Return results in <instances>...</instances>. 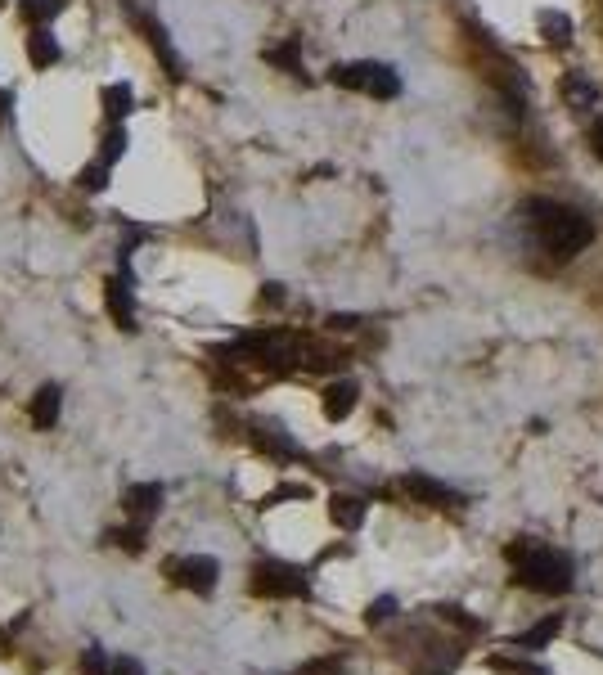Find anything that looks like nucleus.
I'll return each instance as SVG.
<instances>
[{
	"instance_id": "15",
	"label": "nucleus",
	"mask_w": 603,
	"mask_h": 675,
	"mask_svg": "<svg viewBox=\"0 0 603 675\" xmlns=\"http://www.w3.org/2000/svg\"><path fill=\"white\" fill-rule=\"evenodd\" d=\"M63 9V0H18V14L27 18V23H45V18H54Z\"/></svg>"
},
{
	"instance_id": "4",
	"label": "nucleus",
	"mask_w": 603,
	"mask_h": 675,
	"mask_svg": "<svg viewBox=\"0 0 603 675\" xmlns=\"http://www.w3.org/2000/svg\"><path fill=\"white\" fill-rule=\"evenodd\" d=\"M252 594H266V599H302L306 576L297 572V567L266 558V563L252 567Z\"/></svg>"
},
{
	"instance_id": "1",
	"label": "nucleus",
	"mask_w": 603,
	"mask_h": 675,
	"mask_svg": "<svg viewBox=\"0 0 603 675\" xmlns=\"http://www.w3.org/2000/svg\"><path fill=\"white\" fill-rule=\"evenodd\" d=\"M522 216H527L536 243L549 252V257H558V261L585 252V248H590V239H594L590 216H581L576 207L554 203V198H531V203L522 207Z\"/></svg>"
},
{
	"instance_id": "21",
	"label": "nucleus",
	"mask_w": 603,
	"mask_h": 675,
	"mask_svg": "<svg viewBox=\"0 0 603 675\" xmlns=\"http://www.w3.org/2000/svg\"><path fill=\"white\" fill-rule=\"evenodd\" d=\"M266 59L279 63V68H288V72H302V63H297V50H293V45H284V50H270Z\"/></svg>"
},
{
	"instance_id": "19",
	"label": "nucleus",
	"mask_w": 603,
	"mask_h": 675,
	"mask_svg": "<svg viewBox=\"0 0 603 675\" xmlns=\"http://www.w3.org/2000/svg\"><path fill=\"white\" fill-rule=\"evenodd\" d=\"M108 113H113V117H122L126 113V108H131V86H108Z\"/></svg>"
},
{
	"instance_id": "2",
	"label": "nucleus",
	"mask_w": 603,
	"mask_h": 675,
	"mask_svg": "<svg viewBox=\"0 0 603 675\" xmlns=\"http://www.w3.org/2000/svg\"><path fill=\"white\" fill-rule=\"evenodd\" d=\"M509 563L518 567L513 581L527 585V590H540V594H567L572 590V558L558 554V549H545V545H509Z\"/></svg>"
},
{
	"instance_id": "14",
	"label": "nucleus",
	"mask_w": 603,
	"mask_h": 675,
	"mask_svg": "<svg viewBox=\"0 0 603 675\" xmlns=\"http://www.w3.org/2000/svg\"><path fill=\"white\" fill-rule=\"evenodd\" d=\"M108 311L122 329H135V306H131V293H126L122 279H108Z\"/></svg>"
},
{
	"instance_id": "3",
	"label": "nucleus",
	"mask_w": 603,
	"mask_h": 675,
	"mask_svg": "<svg viewBox=\"0 0 603 675\" xmlns=\"http://www.w3.org/2000/svg\"><path fill=\"white\" fill-rule=\"evenodd\" d=\"M329 81L342 90H365V95H374V99L401 95V77H396L387 63H338V68L329 72Z\"/></svg>"
},
{
	"instance_id": "11",
	"label": "nucleus",
	"mask_w": 603,
	"mask_h": 675,
	"mask_svg": "<svg viewBox=\"0 0 603 675\" xmlns=\"http://www.w3.org/2000/svg\"><path fill=\"white\" fill-rule=\"evenodd\" d=\"M563 95H567V104H572L576 113H590V108H599V90H594L581 72H572V77L563 81Z\"/></svg>"
},
{
	"instance_id": "17",
	"label": "nucleus",
	"mask_w": 603,
	"mask_h": 675,
	"mask_svg": "<svg viewBox=\"0 0 603 675\" xmlns=\"http://www.w3.org/2000/svg\"><path fill=\"white\" fill-rule=\"evenodd\" d=\"M491 671H504V675H549L545 666H536V662H513V657H491Z\"/></svg>"
},
{
	"instance_id": "13",
	"label": "nucleus",
	"mask_w": 603,
	"mask_h": 675,
	"mask_svg": "<svg viewBox=\"0 0 603 675\" xmlns=\"http://www.w3.org/2000/svg\"><path fill=\"white\" fill-rule=\"evenodd\" d=\"M27 59H32L36 68H50V63H59V41H54L45 27H36V32L27 36Z\"/></svg>"
},
{
	"instance_id": "9",
	"label": "nucleus",
	"mask_w": 603,
	"mask_h": 675,
	"mask_svg": "<svg viewBox=\"0 0 603 675\" xmlns=\"http://www.w3.org/2000/svg\"><path fill=\"white\" fill-rule=\"evenodd\" d=\"M356 383H347V378H342V383H329V392H324V414H329L333 423L338 419H347L351 410H356Z\"/></svg>"
},
{
	"instance_id": "5",
	"label": "nucleus",
	"mask_w": 603,
	"mask_h": 675,
	"mask_svg": "<svg viewBox=\"0 0 603 675\" xmlns=\"http://www.w3.org/2000/svg\"><path fill=\"white\" fill-rule=\"evenodd\" d=\"M167 572H171V581L185 585V590L212 594V590H216V576H221V567H216V558L194 554V558H176V563H167Z\"/></svg>"
},
{
	"instance_id": "25",
	"label": "nucleus",
	"mask_w": 603,
	"mask_h": 675,
	"mask_svg": "<svg viewBox=\"0 0 603 675\" xmlns=\"http://www.w3.org/2000/svg\"><path fill=\"white\" fill-rule=\"evenodd\" d=\"M594 153L603 158V113H599V122H594Z\"/></svg>"
},
{
	"instance_id": "18",
	"label": "nucleus",
	"mask_w": 603,
	"mask_h": 675,
	"mask_svg": "<svg viewBox=\"0 0 603 675\" xmlns=\"http://www.w3.org/2000/svg\"><path fill=\"white\" fill-rule=\"evenodd\" d=\"M81 675H113V666L104 662V648H86V657H81Z\"/></svg>"
},
{
	"instance_id": "20",
	"label": "nucleus",
	"mask_w": 603,
	"mask_h": 675,
	"mask_svg": "<svg viewBox=\"0 0 603 675\" xmlns=\"http://www.w3.org/2000/svg\"><path fill=\"white\" fill-rule=\"evenodd\" d=\"M117 545H126V549H131V554H140V549H144V522H140V527H126V531H117Z\"/></svg>"
},
{
	"instance_id": "12",
	"label": "nucleus",
	"mask_w": 603,
	"mask_h": 675,
	"mask_svg": "<svg viewBox=\"0 0 603 675\" xmlns=\"http://www.w3.org/2000/svg\"><path fill=\"white\" fill-rule=\"evenodd\" d=\"M558 630H563V612H554V617H545V621H540V626L522 630V635L513 639V648H522V653H527V648H545L549 639L558 635Z\"/></svg>"
},
{
	"instance_id": "6",
	"label": "nucleus",
	"mask_w": 603,
	"mask_h": 675,
	"mask_svg": "<svg viewBox=\"0 0 603 675\" xmlns=\"http://www.w3.org/2000/svg\"><path fill=\"white\" fill-rule=\"evenodd\" d=\"M405 491H410L414 500H423V504H437V509H450V504H459V495L450 491V486L432 482V477H423V473H410V477H405Z\"/></svg>"
},
{
	"instance_id": "7",
	"label": "nucleus",
	"mask_w": 603,
	"mask_h": 675,
	"mask_svg": "<svg viewBox=\"0 0 603 675\" xmlns=\"http://www.w3.org/2000/svg\"><path fill=\"white\" fill-rule=\"evenodd\" d=\"M126 509L135 513V522H149L153 513L162 509V486L158 482H140L126 491Z\"/></svg>"
},
{
	"instance_id": "22",
	"label": "nucleus",
	"mask_w": 603,
	"mask_h": 675,
	"mask_svg": "<svg viewBox=\"0 0 603 675\" xmlns=\"http://www.w3.org/2000/svg\"><path fill=\"white\" fill-rule=\"evenodd\" d=\"M104 176H108V162L99 158L95 167H86V171H81V185H86V189H104Z\"/></svg>"
},
{
	"instance_id": "23",
	"label": "nucleus",
	"mask_w": 603,
	"mask_h": 675,
	"mask_svg": "<svg viewBox=\"0 0 603 675\" xmlns=\"http://www.w3.org/2000/svg\"><path fill=\"white\" fill-rule=\"evenodd\" d=\"M392 608H396L392 599H378V603H369V626H378V621H387V617H392Z\"/></svg>"
},
{
	"instance_id": "10",
	"label": "nucleus",
	"mask_w": 603,
	"mask_h": 675,
	"mask_svg": "<svg viewBox=\"0 0 603 675\" xmlns=\"http://www.w3.org/2000/svg\"><path fill=\"white\" fill-rule=\"evenodd\" d=\"M329 518L338 522L342 531H356L360 522H365V500H356V495H333V500H329Z\"/></svg>"
},
{
	"instance_id": "24",
	"label": "nucleus",
	"mask_w": 603,
	"mask_h": 675,
	"mask_svg": "<svg viewBox=\"0 0 603 675\" xmlns=\"http://www.w3.org/2000/svg\"><path fill=\"white\" fill-rule=\"evenodd\" d=\"M113 675H144V666L135 662V657H117V662H113Z\"/></svg>"
},
{
	"instance_id": "16",
	"label": "nucleus",
	"mask_w": 603,
	"mask_h": 675,
	"mask_svg": "<svg viewBox=\"0 0 603 675\" xmlns=\"http://www.w3.org/2000/svg\"><path fill=\"white\" fill-rule=\"evenodd\" d=\"M540 32L549 36L554 45H563V41H572V23H567L563 14H540Z\"/></svg>"
},
{
	"instance_id": "8",
	"label": "nucleus",
	"mask_w": 603,
	"mask_h": 675,
	"mask_svg": "<svg viewBox=\"0 0 603 675\" xmlns=\"http://www.w3.org/2000/svg\"><path fill=\"white\" fill-rule=\"evenodd\" d=\"M59 405H63V392H59V383H45L41 392L32 396V423L36 428H54V419H59Z\"/></svg>"
}]
</instances>
